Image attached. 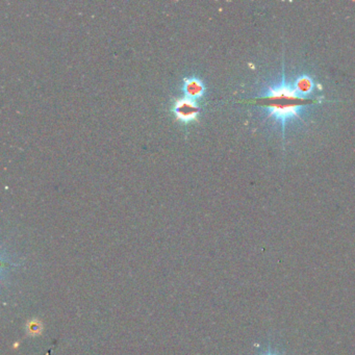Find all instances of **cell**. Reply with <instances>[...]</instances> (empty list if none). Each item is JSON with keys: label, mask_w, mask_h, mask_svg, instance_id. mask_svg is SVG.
Listing matches in <instances>:
<instances>
[{"label": "cell", "mask_w": 355, "mask_h": 355, "mask_svg": "<svg viewBox=\"0 0 355 355\" xmlns=\"http://www.w3.org/2000/svg\"><path fill=\"white\" fill-rule=\"evenodd\" d=\"M258 355H282V354L279 352L276 348H273V347L268 346L266 349L261 350Z\"/></svg>", "instance_id": "cell-5"}, {"label": "cell", "mask_w": 355, "mask_h": 355, "mask_svg": "<svg viewBox=\"0 0 355 355\" xmlns=\"http://www.w3.org/2000/svg\"><path fill=\"white\" fill-rule=\"evenodd\" d=\"M266 98L270 101L268 107L270 115L282 122L297 117L302 108L301 101L305 100V98L297 94L295 89L285 84L270 89Z\"/></svg>", "instance_id": "cell-1"}, {"label": "cell", "mask_w": 355, "mask_h": 355, "mask_svg": "<svg viewBox=\"0 0 355 355\" xmlns=\"http://www.w3.org/2000/svg\"><path fill=\"white\" fill-rule=\"evenodd\" d=\"M294 89L296 90L297 94L300 97L306 98V96L308 94H311L314 89V81L308 76H301L297 79L295 88Z\"/></svg>", "instance_id": "cell-3"}, {"label": "cell", "mask_w": 355, "mask_h": 355, "mask_svg": "<svg viewBox=\"0 0 355 355\" xmlns=\"http://www.w3.org/2000/svg\"><path fill=\"white\" fill-rule=\"evenodd\" d=\"M174 111L178 119L183 121H190L197 115L198 107L197 103H196V100L185 97L183 99H179L175 102Z\"/></svg>", "instance_id": "cell-2"}, {"label": "cell", "mask_w": 355, "mask_h": 355, "mask_svg": "<svg viewBox=\"0 0 355 355\" xmlns=\"http://www.w3.org/2000/svg\"><path fill=\"white\" fill-rule=\"evenodd\" d=\"M185 90H186L187 97L195 100L196 98L200 97L202 95L203 86L201 82L197 79H190L186 82Z\"/></svg>", "instance_id": "cell-4"}]
</instances>
